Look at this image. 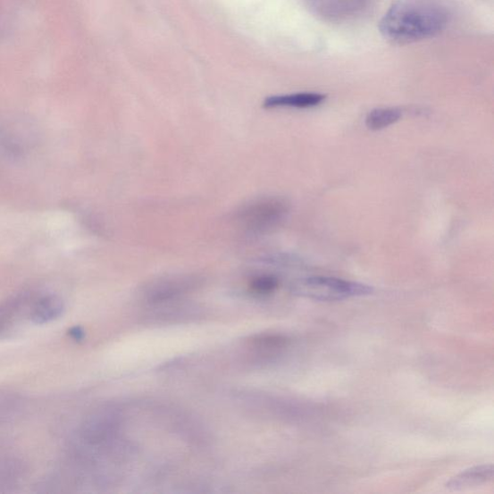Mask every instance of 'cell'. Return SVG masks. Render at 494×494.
<instances>
[{"label": "cell", "mask_w": 494, "mask_h": 494, "mask_svg": "<svg viewBox=\"0 0 494 494\" xmlns=\"http://www.w3.org/2000/svg\"><path fill=\"white\" fill-rule=\"evenodd\" d=\"M446 25L448 16L442 10L398 3L382 17L379 29L388 40L407 44L435 38Z\"/></svg>", "instance_id": "1"}, {"label": "cell", "mask_w": 494, "mask_h": 494, "mask_svg": "<svg viewBox=\"0 0 494 494\" xmlns=\"http://www.w3.org/2000/svg\"><path fill=\"white\" fill-rule=\"evenodd\" d=\"M294 291L299 296L320 301H339L355 297L369 296L373 288L335 277L312 276L297 281Z\"/></svg>", "instance_id": "2"}, {"label": "cell", "mask_w": 494, "mask_h": 494, "mask_svg": "<svg viewBox=\"0 0 494 494\" xmlns=\"http://www.w3.org/2000/svg\"><path fill=\"white\" fill-rule=\"evenodd\" d=\"M290 212V204L281 197H264L246 205L238 213V221L247 232L266 233L280 226Z\"/></svg>", "instance_id": "3"}, {"label": "cell", "mask_w": 494, "mask_h": 494, "mask_svg": "<svg viewBox=\"0 0 494 494\" xmlns=\"http://www.w3.org/2000/svg\"><path fill=\"white\" fill-rule=\"evenodd\" d=\"M196 277H174L154 282L147 287L144 296L152 304L165 303L194 290L198 284Z\"/></svg>", "instance_id": "4"}, {"label": "cell", "mask_w": 494, "mask_h": 494, "mask_svg": "<svg viewBox=\"0 0 494 494\" xmlns=\"http://www.w3.org/2000/svg\"><path fill=\"white\" fill-rule=\"evenodd\" d=\"M118 426V416L110 408L94 414L83 427V437L91 443H100L112 435Z\"/></svg>", "instance_id": "5"}, {"label": "cell", "mask_w": 494, "mask_h": 494, "mask_svg": "<svg viewBox=\"0 0 494 494\" xmlns=\"http://www.w3.org/2000/svg\"><path fill=\"white\" fill-rule=\"evenodd\" d=\"M64 303L62 298L54 294L36 296L31 310L30 321L36 324H45L63 316Z\"/></svg>", "instance_id": "6"}, {"label": "cell", "mask_w": 494, "mask_h": 494, "mask_svg": "<svg viewBox=\"0 0 494 494\" xmlns=\"http://www.w3.org/2000/svg\"><path fill=\"white\" fill-rule=\"evenodd\" d=\"M493 473L492 465L469 468L451 478L446 483L445 488L450 491H457L484 485L493 479Z\"/></svg>", "instance_id": "7"}, {"label": "cell", "mask_w": 494, "mask_h": 494, "mask_svg": "<svg viewBox=\"0 0 494 494\" xmlns=\"http://www.w3.org/2000/svg\"><path fill=\"white\" fill-rule=\"evenodd\" d=\"M325 98H327V96L316 92L272 96V97L264 100V106L267 108H310L321 105Z\"/></svg>", "instance_id": "8"}, {"label": "cell", "mask_w": 494, "mask_h": 494, "mask_svg": "<svg viewBox=\"0 0 494 494\" xmlns=\"http://www.w3.org/2000/svg\"><path fill=\"white\" fill-rule=\"evenodd\" d=\"M38 294H22L0 306V334L4 333L16 321L20 313L29 309Z\"/></svg>", "instance_id": "9"}, {"label": "cell", "mask_w": 494, "mask_h": 494, "mask_svg": "<svg viewBox=\"0 0 494 494\" xmlns=\"http://www.w3.org/2000/svg\"><path fill=\"white\" fill-rule=\"evenodd\" d=\"M402 116L403 113L400 108H375L367 114L365 123L367 128L372 130H381L397 123Z\"/></svg>", "instance_id": "10"}, {"label": "cell", "mask_w": 494, "mask_h": 494, "mask_svg": "<svg viewBox=\"0 0 494 494\" xmlns=\"http://www.w3.org/2000/svg\"><path fill=\"white\" fill-rule=\"evenodd\" d=\"M280 281L273 275L262 274L253 277L249 283L250 290L261 296L273 293L279 288Z\"/></svg>", "instance_id": "11"}, {"label": "cell", "mask_w": 494, "mask_h": 494, "mask_svg": "<svg viewBox=\"0 0 494 494\" xmlns=\"http://www.w3.org/2000/svg\"><path fill=\"white\" fill-rule=\"evenodd\" d=\"M69 335L71 339H74L77 342H80L86 337V332L80 327H74L69 331Z\"/></svg>", "instance_id": "12"}]
</instances>
